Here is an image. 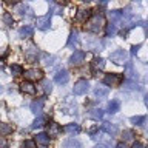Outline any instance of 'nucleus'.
<instances>
[{
	"instance_id": "c85d7f7f",
	"label": "nucleus",
	"mask_w": 148,
	"mask_h": 148,
	"mask_svg": "<svg viewBox=\"0 0 148 148\" xmlns=\"http://www.w3.org/2000/svg\"><path fill=\"white\" fill-rule=\"evenodd\" d=\"M3 23H5V26H12L14 25V18H12V16L9 12H5L3 14Z\"/></svg>"
},
{
	"instance_id": "4468645a",
	"label": "nucleus",
	"mask_w": 148,
	"mask_h": 148,
	"mask_svg": "<svg viewBox=\"0 0 148 148\" xmlns=\"http://www.w3.org/2000/svg\"><path fill=\"white\" fill-rule=\"evenodd\" d=\"M60 131H62V128H60L59 123H56V122H51V123H49V127H48V136H49V137L59 136Z\"/></svg>"
},
{
	"instance_id": "37998d69",
	"label": "nucleus",
	"mask_w": 148,
	"mask_h": 148,
	"mask_svg": "<svg viewBox=\"0 0 148 148\" xmlns=\"http://www.w3.org/2000/svg\"><path fill=\"white\" fill-rule=\"evenodd\" d=\"M116 148H125V145H122V143H119V145L116 147Z\"/></svg>"
},
{
	"instance_id": "0eeeda50",
	"label": "nucleus",
	"mask_w": 148,
	"mask_h": 148,
	"mask_svg": "<svg viewBox=\"0 0 148 148\" xmlns=\"http://www.w3.org/2000/svg\"><path fill=\"white\" fill-rule=\"evenodd\" d=\"M83 60H85V51H74L73 56L69 57V63L74 65V66H77V65H80Z\"/></svg>"
},
{
	"instance_id": "f03ea898",
	"label": "nucleus",
	"mask_w": 148,
	"mask_h": 148,
	"mask_svg": "<svg viewBox=\"0 0 148 148\" xmlns=\"http://www.w3.org/2000/svg\"><path fill=\"white\" fill-rule=\"evenodd\" d=\"M110 59H111V62H114L116 65H123V63H127V60H128V53L125 49H116L114 53L110 54Z\"/></svg>"
},
{
	"instance_id": "ea45409f",
	"label": "nucleus",
	"mask_w": 148,
	"mask_h": 148,
	"mask_svg": "<svg viewBox=\"0 0 148 148\" xmlns=\"http://www.w3.org/2000/svg\"><path fill=\"white\" fill-rule=\"evenodd\" d=\"M131 148H143V145H142V143H139V142H133Z\"/></svg>"
},
{
	"instance_id": "5701e85b",
	"label": "nucleus",
	"mask_w": 148,
	"mask_h": 148,
	"mask_svg": "<svg viewBox=\"0 0 148 148\" xmlns=\"http://www.w3.org/2000/svg\"><path fill=\"white\" fill-rule=\"evenodd\" d=\"M119 110H120V102L117 99H113L108 103V113L110 114H114V113H117Z\"/></svg>"
},
{
	"instance_id": "b1692460",
	"label": "nucleus",
	"mask_w": 148,
	"mask_h": 148,
	"mask_svg": "<svg viewBox=\"0 0 148 148\" xmlns=\"http://www.w3.org/2000/svg\"><path fill=\"white\" fill-rule=\"evenodd\" d=\"M36 140L39 142L42 147H46V145L49 143V136H48L46 133H39V134L36 136Z\"/></svg>"
},
{
	"instance_id": "4be33fe9",
	"label": "nucleus",
	"mask_w": 148,
	"mask_h": 148,
	"mask_svg": "<svg viewBox=\"0 0 148 148\" xmlns=\"http://www.w3.org/2000/svg\"><path fill=\"white\" fill-rule=\"evenodd\" d=\"M12 125L11 123H6V122H0V134L2 136H8V134L12 133Z\"/></svg>"
},
{
	"instance_id": "72a5a7b5",
	"label": "nucleus",
	"mask_w": 148,
	"mask_h": 148,
	"mask_svg": "<svg viewBox=\"0 0 148 148\" xmlns=\"http://www.w3.org/2000/svg\"><path fill=\"white\" fill-rule=\"evenodd\" d=\"M42 88H43V91L48 94V92L53 91V83H51L49 80H42Z\"/></svg>"
},
{
	"instance_id": "6ab92c4d",
	"label": "nucleus",
	"mask_w": 148,
	"mask_h": 148,
	"mask_svg": "<svg viewBox=\"0 0 148 148\" xmlns=\"http://www.w3.org/2000/svg\"><path fill=\"white\" fill-rule=\"evenodd\" d=\"M102 131H105V133L111 134V136H114V134L117 133V127L113 125L111 122H103V123H102Z\"/></svg>"
},
{
	"instance_id": "49530a36",
	"label": "nucleus",
	"mask_w": 148,
	"mask_h": 148,
	"mask_svg": "<svg viewBox=\"0 0 148 148\" xmlns=\"http://www.w3.org/2000/svg\"><path fill=\"white\" fill-rule=\"evenodd\" d=\"M2 92H3V86H0V94H2Z\"/></svg>"
},
{
	"instance_id": "a211bd4d",
	"label": "nucleus",
	"mask_w": 148,
	"mask_h": 148,
	"mask_svg": "<svg viewBox=\"0 0 148 148\" xmlns=\"http://www.w3.org/2000/svg\"><path fill=\"white\" fill-rule=\"evenodd\" d=\"M108 92H110V90H108L106 86H103V85H99V86L94 88V96L99 97V99H103V97H106V96H108Z\"/></svg>"
},
{
	"instance_id": "cd10ccee",
	"label": "nucleus",
	"mask_w": 148,
	"mask_h": 148,
	"mask_svg": "<svg viewBox=\"0 0 148 148\" xmlns=\"http://www.w3.org/2000/svg\"><path fill=\"white\" fill-rule=\"evenodd\" d=\"M45 122H46V119L45 117H37L34 122H32V125H31V128L32 130H37V128H42L45 125Z\"/></svg>"
},
{
	"instance_id": "4c0bfd02",
	"label": "nucleus",
	"mask_w": 148,
	"mask_h": 148,
	"mask_svg": "<svg viewBox=\"0 0 148 148\" xmlns=\"http://www.w3.org/2000/svg\"><path fill=\"white\" fill-rule=\"evenodd\" d=\"M0 148H8V142L3 137H0Z\"/></svg>"
},
{
	"instance_id": "423d86ee",
	"label": "nucleus",
	"mask_w": 148,
	"mask_h": 148,
	"mask_svg": "<svg viewBox=\"0 0 148 148\" xmlns=\"http://www.w3.org/2000/svg\"><path fill=\"white\" fill-rule=\"evenodd\" d=\"M25 77L29 80H42L43 79V71L42 69H37V68H32V69H28L25 71Z\"/></svg>"
},
{
	"instance_id": "7ed1b4c3",
	"label": "nucleus",
	"mask_w": 148,
	"mask_h": 148,
	"mask_svg": "<svg viewBox=\"0 0 148 148\" xmlns=\"http://www.w3.org/2000/svg\"><path fill=\"white\" fill-rule=\"evenodd\" d=\"M88 90H90V82L86 79H80L74 83V88H73V92L76 96H82V94H86Z\"/></svg>"
},
{
	"instance_id": "2eb2a0df",
	"label": "nucleus",
	"mask_w": 148,
	"mask_h": 148,
	"mask_svg": "<svg viewBox=\"0 0 148 148\" xmlns=\"http://www.w3.org/2000/svg\"><path fill=\"white\" fill-rule=\"evenodd\" d=\"M90 14H91V11L90 9H85V8H80L77 11V14H76V20L77 22H86V18L90 17Z\"/></svg>"
},
{
	"instance_id": "9d476101",
	"label": "nucleus",
	"mask_w": 148,
	"mask_h": 148,
	"mask_svg": "<svg viewBox=\"0 0 148 148\" xmlns=\"http://www.w3.org/2000/svg\"><path fill=\"white\" fill-rule=\"evenodd\" d=\"M54 80H56V83H59V85H65V83L69 80V74H68V71H65V69L59 71L57 74H56Z\"/></svg>"
},
{
	"instance_id": "bb28decb",
	"label": "nucleus",
	"mask_w": 148,
	"mask_h": 148,
	"mask_svg": "<svg viewBox=\"0 0 148 148\" xmlns=\"http://www.w3.org/2000/svg\"><path fill=\"white\" fill-rule=\"evenodd\" d=\"M122 139H123V142H133L134 140V133L131 130H125L122 133Z\"/></svg>"
},
{
	"instance_id": "58836bf2",
	"label": "nucleus",
	"mask_w": 148,
	"mask_h": 148,
	"mask_svg": "<svg viewBox=\"0 0 148 148\" xmlns=\"http://www.w3.org/2000/svg\"><path fill=\"white\" fill-rule=\"evenodd\" d=\"M94 148H110V143H97Z\"/></svg>"
},
{
	"instance_id": "7c9ffc66",
	"label": "nucleus",
	"mask_w": 148,
	"mask_h": 148,
	"mask_svg": "<svg viewBox=\"0 0 148 148\" xmlns=\"http://www.w3.org/2000/svg\"><path fill=\"white\" fill-rule=\"evenodd\" d=\"M11 74L12 76H20V74H23V68L20 66V65H11Z\"/></svg>"
},
{
	"instance_id": "f257e3e1",
	"label": "nucleus",
	"mask_w": 148,
	"mask_h": 148,
	"mask_svg": "<svg viewBox=\"0 0 148 148\" xmlns=\"http://www.w3.org/2000/svg\"><path fill=\"white\" fill-rule=\"evenodd\" d=\"M103 25H105L103 16H102L100 12H94L90 18H88V22H86V29L91 31V32H99V31H102Z\"/></svg>"
},
{
	"instance_id": "a878e982",
	"label": "nucleus",
	"mask_w": 148,
	"mask_h": 148,
	"mask_svg": "<svg viewBox=\"0 0 148 148\" xmlns=\"http://www.w3.org/2000/svg\"><path fill=\"white\" fill-rule=\"evenodd\" d=\"M127 77H128V80L137 79V73L133 69V65L131 63H127Z\"/></svg>"
},
{
	"instance_id": "dca6fc26",
	"label": "nucleus",
	"mask_w": 148,
	"mask_h": 148,
	"mask_svg": "<svg viewBox=\"0 0 148 148\" xmlns=\"http://www.w3.org/2000/svg\"><path fill=\"white\" fill-rule=\"evenodd\" d=\"M108 17H110L111 23L122 22V18H123V12H122V11H119V9H114V11H110V12H108Z\"/></svg>"
},
{
	"instance_id": "2f4dec72",
	"label": "nucleus",
	"mask_w": 148,
	"mask_h": 148,
	"mask_svg": "<svg viewBox=\"0 0 148 148\" xmlns=\"http://www.w3.org/2000/svg\"><path fill=\"white\" fill-rule=\"evenodd\" d=\"M116 32H117V28H116L114 23H110L108 26H106V37H113Z\"/></svg>"
},
{
	"instance_id": "ddd939ff",
	"label": "nucleus",
	"mask_w": 148,
	"mask_h": 148,
	"mask_svg": "<svg viewBox=\"0 0 148 148\" xmlns=\"http://www.w3.org/2000/svg\"><path fill=\"white\" fill-rule=\"evenodd\" d=\"M43 99H39V100H34V102H31V105H29V108L31 111L34 114H40L42 113V110H43Z\"/></svg>"
},
{
	"instance_id": "20e7f679",
	"label": "nucleus",
	"mask_w": 148,
	"mask_h": 148,
	"mask_svg": "<svg viewBox=\"0 0 148 148\" xmlns=\"http://www.w3.org/2000/svg\"><path fill=\"white\" fill-rule=\"evenodd\" d=\"M25 59L29 63L37 62V59H39V49H37L36 45H28L25 48Z\"/></svg>"
},
{
	"instance_id": "f8f14e48",
	"label": "nucleus",
	"mask_w": 148,
	"mask_h": 148,
	"mask_svg": "<svg viewBox=\"0 0 148 148\" xmlns=\"http://www.w3.org/2000/svg\"><path fill=\"white\" fill-rule=\"evenodd\" d=\"M32 34H34V28L29 26V25H25V26H22L20 29H18V36H20L22 39H28V37H32Z\"/></svg>"
},
{
	"instance_id": "39448f33",
	"label": "nucleus",
	"mask_w": 148,
	"mask_h": 148,
	"mask_svg": "<svg viewBox=\"0 0 148 148\" xmlns=\"http://www.w3.org/2000/svg\"><path fill=\"white\" fill-rule=\"evenodd\" d=\"M51 14L48 11V14L46 16H42V17H37V28L42 31H46V29H49V23H51Z\"/></svg>"
},
{
	"instance_id": "473e14b6",
	"label": "nucleus",
	"mask_w": 148,
	"mask_h": 148,
	"mask_svg": "<svg viewBox=\"0 0 148 148\" xmlns=\"http://www.w3.org/2000/svg\"><path fill=\"white\" fill-rule=\"evenodd\" d=\"M125 88H127V90H140L142 86L137 85L134 80H127V82H125Z\"/></svg>"
},
{
	"instance_id": "e433bc0d",
	"label": "nucleus",
	"mask_w": 148,
	"mask_h": 148,
	"mask_svg": "<svg viewBox=\"0 0 148 148\" xmlns=\"http://www.w3.org/2000/svg\"><path fill=\"white\" fill-rule=\"evenodd\" d=\"M139 49H140V45H133V46H131V54L136 56Z\"/></svg>"
},
{
	"instance_id": "a19ab883",
	"label": "nucleus",
	"mask_w": 148,
	"mask_h": 148,
	"mask_svg": "<svg viewBox=\"0 0 148 148\" xmlns=\"http://www.w3.org/2000/svg\"><path fill=\"white\" fill-rule=\"evenodd\" d=\"M96 130H97V127H92V128H91V130H90V133H91V134H92V133H94V131H96Z\"/></svg>"
},
{
	"instance_id": "f3484780",
	"label": "nucleus",
	"mask_w": 148,
	"mask_h": 148,
	"mask_svg": "<svg viewBox=\"0 0 148 148\" xmlns=\"http://www.w3.org/2000/svg\"><path fill=\"white\" fill-rule=\"evenodd\" d=\"M77 45H79V32L77 31H73L71 34H69V39H68L66 46H68V48H77Z\"/></svg>"
},
{
	"instance_id": "c03bdc74",
	"label": "nucleus",
	"mask_w": 148,
	"mask_h": 148,
	"mask_svg": "<svg viewBox=\"0 0 148 148\" xmlns=\"http://www.w3.org/2000/svg\"><path fill=\"white\" fill-rule=\"evenodd\" d=\"M145 29H147V34H148V20H147V25H145Z\"/></svg>"
},
{
	"instance_id": "9b49d317",
	"label": "nucleus",
	"mask_w": 148,
	"mask_h": 148,
	"mask_svg": "<svg viewBox=\"0 0 148 148\" xmlns=\"http://www.w3.org/2000/svg\"><path fill=\"white\" fill-rule=\"evenodd\" d=\"M20 90L25 92V94H31V96H34L36 94V86H34V83L32 82H22V85H20Z\"/></svg>"
},
{
	"instance_id": "c9c22d12",
	"label": "nucleus",
	"mask_w": 148,
	"mask_h": 148,
	"mask_svg": "<svg viewBox=\"0 0 148 148\" xmlns=\"http://www.w3.org/2000/svg\"><path fill=\"white\" fill-rule=\"evenodd\" d=\"M22 148H37L34 140H23L22 142Z\"/></svg>"
},
{
	"instance_id": "aec40b11",
	"label": "nucleus",
	"mask_w": 148,
	"mask_h": 148,
	"mask_svg": "<svg viewBox=\"0 0 148 148\" xmlns=\"http://www.w3.org/2000/svg\"><path fill=\"white\" fill-rule=\"evenodd\" d=\"M62 148H82V143L79 142L77 139L71 137V139H68V140H65L62 143Z\"/></svg>"
},
{
	"instance_id": "f704fd0d",
	"label": "nucleus",
	"mask_w": 148,
	"mask_h": 148,
	"mask_svg": "<svg viewBox=\"0 0 148 148\" xmlns=\"http://www.w3.org/2000/svg\"><path fill=\"white\" fill-rule=\"evenodd\" d=\"M53 60H56V57H54V56L43 54V63H45V65H53V63H54Z\"/></svg>"
},
{
	"instance_id": "6e6552de",
	"label": "nucleus",
	"mask_w": 148,
	"mask_h": 148,
	"mask_svg": "<svg viewBox=\"0 0 148 148\" xmlns=\"http://www.w3.org/2000/svg\"><path fill=\"white\" fill-rule=\"evenodd\" d=\"M120 79H122V76H119V74H106L103 77V83L106 86H116L120 82Z\"/></svg>"
},
{
	"instance_id": "c756f323",
	"label": "nucleus",
	"mask_w": 148,
	"mask_h": 148,
	"mask_svg": "<svg viewBox=\"0 0 148 148\" xmlns=\"http://www.w3.org/2000/svg\"><path fill=\"white\" fill-rule=\"evenodd\" d=\"M147 120V116H133L131 117V122L134 125H143Z\"/></svg>"
},
{
	"instance_id": "412c9836",
	"label": "nucleus",
	"mask_w": 148,
	"mask_h": 148,
	"mask_svg": "<svg viewBox=\"0 0 148 148\" xmlns=\"http://www.w3.org/2000/svg\"><path fill=\"white\" fill-rule=\"evenodd\" d=\"M63 131L68 134H77L80 131V127H79V123H68L63 127Z\"/></svg>"
},
{
	"instance_id": "79ce46f5",
	"label": "nucleus",
	"mask_w": 148,
	"mask_h": 148,
	"mask_svg": "<svg viewBox=\"0 0 148 148\" xmlns=\"http://www.w3.org/2000/svg\"><path fill=\"white\" fill-rule=\"evenodd\" d=\"M145 105L148 106V94H145Z\"/></svg>"
},
{
	"instance_id": "393cba45",
	"label": "nucleus",
	"mask_w": 148,
	"mask_h": 148,
	"mask_svg": "<svg viewBox=\"0 0 148 148\" xmlns=\"http://www.w3.org/2000/svg\"><path fill=\"white\" fill-rule=\"evenodd\" d=\"M88 114H90V117H91V119H96V120H99V119H102V117H103V111H102L100 108L91 110Z\"/></svg>"
},
{
	"instance_id": "a18cd8bd",
	"label": "nucleus",
	"mask_w": 148,
	"mask_h": 148,
	"mask_svg": "<svg viewBox=\"0 0 148 148\" xmlns=\"http://www.w3.org/2000/svg\"><path fill=\"white\" fill-rule=\"evenodd\" d=\"M2 68H3V62L0 60V69H2Z\"/></svg>"
},
{
	"instance_id": "1a4fd4ad",
	"label": "nucleus",
	"mask_w": 148,
	"mask_h": 148,
	"mask_svg": "<svg viewBox=\"0 0 148 148\" xmlns=\"http://www.w3.org/2000/svg\"><path fill=\"white\" fill-rule=\"evenodd\" d=\"M105 68V60L100 59V57H94L91 62V71L94 74H99V71H102V69Z\"/></svg>"
},
{
	"instance_id": "de8ad7c7",
	"label": "nucleus",
	"mask_w": 148,
	"mask_h": 148,
	"mask_svg": "<svg viewBox=\"0 0 148 148\" xmlns=\"http://www.w3.org/2000/svg\"><path fill=\"white\" fill-rule=\"evenodd\" d=\"M40 148H46V147H40Z\"/></svg>"
}]
</instances>
